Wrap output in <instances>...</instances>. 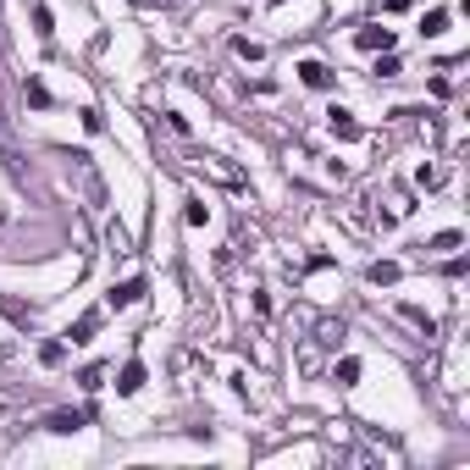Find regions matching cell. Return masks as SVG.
I'll list each match as a JSON object with an SVG mask.
<instances>
[{"instance_id": "5bb4252c", "label": "cell", "mask_w": 470, "mask_h": 470, "mask_svg": "<svg viewBox=\"0 0 470 470\" xmlns=\"http://www.w3.org/2000/svg\"><path fill=\"white\" fill-rule=\"evenodd\" d=\"M409 6V0H382V12H404Z\"/></svg>"}, {"instance_id": "8992f818", "label": "cell", "mask_w": 470, "mask_h": 470, "mask_svg": "<svg viewBox=\"0 0 470 470\" xmlns=\"http://www.w3.org/2000/svg\"><path fill=\"white\" fill-rule=\"evenodd\" d=\"M45 426H50V431H61V437H67V431H78V426H83V415H72V409H61V415H50V420H45Z\"/></svg>"}, {"instance_id": "9c48e42d", "label": "cell", "mask_w": 470, "mask_h": 470, "mask_svg": "<svg viewBox=\"0 0 470 470\" xmlns=\"http://www.w3.org/2000/svg\"><path fill=\"white\" fill-rule=\"evenodd\" d=\"M210 221V205L205 199H188V227H205Z\"/></svg>"}, {"instance_id": "7c38bea8", "label": "cell", "mask_w": 470, "mask_h": 470, "mask_svg": "<svg viewBox=\"0 0 470 470\" xmlns=\"http://www.w3.org/2000/svg\"><path fill=\"white\" fill-rule=\"evenodd\" d=\"M232 50H238L244 61H260V45H255V39H238V45H232Z\"/></svg>"}, {"instance_id": "5b68a950", "label": "cell", "mask_w": 470, "mask_h": 470, "mask_svg": "<svg viewBox=\"0 0 470 470\" xmlns=\"http://www.w3.org/2000/svg\"><path fill=\"white\" fill-rule=\"evenodd\" d=\"M332 133H338V139H360V122H354L349 111H332Z\"/></svg>"}, {"instance_id": "3957f363", "label": "cell", "mask_w": 470, "mask_h": 470, "mask_svg": "<svg viewBox=\"0 0 470 470\" xmlns=\"http://www.w3.org/2000/svg\"><path fill=\"white\" fill-rule=\"evenodd\" d=\"M360 50H393V28H365L360 34Z\"/></svg>"}, {"instance_id": "4fadbf2b", "label": "cell", "mask_w": 470, "mask_h": 470, "mask_svg": "<svg viewBox=\"0 0 470 470\" xmlns=\"http://www.w3.org/2000/svg\"><path fill=\"white\" fill-rule=\"evenodd\" d=\"M354 376H360V360H343V365H338V382H343V387H349V382H354Z\"/></svg>"}, {"instance_id": "30bf717a", "label": "cell", "mask_w": 470, "mask_h": 470, "mask_svg": "<svg viewBox=\"0 0 470 470\" xmlns=\"http://www.w3.org/2000/svg\"><path fill=\"white\" fill-rule=\"evenodd\" d=\"M34 28H39V39H50V34H56V28H50V12H45V6H34Z\"/></svg>"}, {"instance_id": "52a82bcc", "label": "cell", "mask_w": 470, "mask_h": 470, "mask_svg": "<svg viewBox=\"0 0 470 470\" xmlns=\"http://www.w3.org/2000/svg\"><path fill=\"white\" fill-rule=\"evenodd\" d=\"M371 283H376V288H382V283H398V266H393V260H376V266H371Z\"/></svg>"}, {"instance_id": "277c9868", "label": "cell", "mask_w": 470, "mask_h": 470, "mask_svg": "<svg viewBox=\"0 0 470 470\" xmlns=\"http://www.w3.org/2000/svg\"><path fill=\"white\" fill-rule=\"evenodd\" d=\"M299 78H305V89H327V83H332V72H327L321 61H305V67H299Z\"/></svg>"}, {"instance_id": "7a4b0ae2", "label": "cell", "mask_w": 470, "mask_h": 470, "mask_svg": "<svg viewBox=\"0 0 470 470\" xmlns=\"http://www.w3.org/2000/svg\"><path fill=\"white\" fill-rule=\"evenodd\" d=\"M139 387H144V365H139V360H127V365H122V376H116V393H122V398H133Z\"/></svg>"}, {"instance_id": "6da1fadb", "label": "cell", "mask_w": 470, "mask_h": 470, "mask_svg": "<svg viewBox=\"0 0 470 470\" xmlns=\"http://www.w3.org/2000/svg\"><path fill=\"white\" fill-rule=\"evenodd\" d=\"M139 299H144V277H127L122 288H111V294H105V305H111V310H127V305H139Z\"/></svg>"}, {"instance_id": "9a60e30c", "label": "cell", "mask_w": 470, "mask_h": 470, "mask_svg": "<svg viewBox=\"0 0 470 470\" xmlns=\"http://www.w3.org/2000/svg\"><path fill=\"white\" fill-rule=\"evenodd\" d=\"M272 6H288V0H272Z\"/></svg>"}, {"instance_id": "ba28073f", "label": "cell", "mask_w": 470, "mask_h": 470, "mask_svg": "<svg viewBox=\"0 0 470 470\" xmlns=\"http://www.w3.org/2000/svg\"><path fill=\"white\" fill-rule=\"evenodd\" d=\"M94 327H100V316H83V321H78L67 338H72V343H89V338H94Z\"/></svg>"}, {"instance_id": "8fae6325", "label": "cell", "mask_w": 470, "mask_h": 470, "mask_svg": "<svg viewBox=\"0 0 470 470\" xmlns=\"http://www.w3.org/2000/svg\"><path fill=\"white\" fill-rule=\"evenodd\" d=\"M442 28H448V12H426V39L442 34Z\"/></svg>"}]
</instances>
